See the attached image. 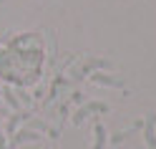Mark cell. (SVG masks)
I'll use <instances>...</instances> for the list:
<instances>
[{"label": "cell", "instance_id": "30bf717a", "mask_svg": "<svg viewBox=\"0 0 156 149\" xmlns=\"http://www.w3.org/2000/svg\"><path fill=\"white\" fill-rule=\"evenodd\" d=\"M0 149H5V136H3V132H0Z\"/></svg>", "mask_w": 156, "mask_h": 149}, {"label": "cell", "instance_id": "8fae6325", "mask_svg": "<svg viewBox=\"0 0 156 149\" xmlns=\"http://www.w3.org/2000/svg\"><path fill=\"white\" fill-rule=\"evenodd\" d=\"M3 41H5V35H0V43H3Z\"/></svg>", "mask_w": 156, "mask_h": 149}, {"label": "cell", "instance_id": "8992f818", "mask_svg": "<svg viewBox=\"0 0 156 149\" xmlns=\"http://www.w3.org/2000/svg\"><path fill=\"white\" fill-rule=\"evenodd\" d=\"M41 139V134L38 132H18L13 136V144H23V142H38Z\"/></svg>", "mask_w": 156, "mask_h": 149}, {"label": "cell", "instance_id": "52a82bcc", "mask_svg": "<svg viewBox=\"0 0 156 149\" xmlns=\"http://www.w3.org/2000/svg\"><path fill=\"white\" fill-rule=\"evenodd\" d=\"M28 116H30L28 111H15V114L10 116V121H8V134H13L15 126H18V121H20V119H28Z\"/></svg>", "mask_w": 156, "mask_h": 149}, {"label": "cell", "instance_id": "ba28073f", "mask_svg": "<svg viewBox=\"0 0 156 149\" xmlns=\"http://www.w3.org/2000/svg\"><path fill=\"white\" fill-rule=\"evenodd\" d=\"M133 129H139V124H133V126H129V129H123V132H116V134L111 136V142H113V144H119V142H123V139L129 136V134L133 132Z\"/></svg>", "mask_w": 156, "mask_h": 149}, {"label": "cell", "instance_id": "7a4b0ae2", "mask_svg": "<svg viewBox=\"0 0 156 149\" xmlns=\"http://www.w3.org/2000/svg\"><path fill=\"white\" fill-rule=\"evenodd\" d=\"M93 68H111V61H103V58H88V61H83L81 66H76L71 71V76L73 78H81L86 73H91Z\"/></svg>", "mask_w": 156, "mask_h": 149}, {"label": "cell", "instance_id": "277c9868", "mask_svg": "<svg viewBox=\"0 0 156 149\" xmlns=\"http://www.w3.org/2000/svg\"><path fill=\"white\" fill-rule=\"evenodd\" d=\"M91 81H93V84H98V86H108V88H123V78H116V76L103 73V71L91 73Z\"/></svg>", "mask_w": 156, "mask_h": 149}, {"label": "cell", "instance_id": "5b68a950", "mask_svg": "<svg viewBox=\"0 0 156 149\" xmlns=\"http://www.w3.org/2000/svg\"><path fill=\"white\" fill-rule=\"evenodd\" d=\"M106 144H108V134H106L101 121H96V126H93V149H103Z\"/></svg>", "mask_w": 156, "mask_h": 149}, {"label": "cell", "instance_id": "6da1fadb", "mask_svg": "<svg viewBox=\"0 0 156 149\" xmlns=\"http://www.w3.org/2000/svg\"><path fill=\"white\" fill-rule=\"evenodd\" d=\"M106 111H108V104H103V101H86L83 106H78V111L73 114V124L81 126L91 114H106Z\"/></svg>", "mask_w": 156, "mask_h": 149}, {"label": "cell", "instance_id": "3957f363", "mask_svg": "<svg viewBox=\"0 0 156 149\" xmlns=\"http://www.w3.org/2000/svg\"><path fill=\"white\" fill-rule=\"evenodd\" d=\"M144 142L146 149H156V114H149L144 119Z\"/></svg>", "mask_w": 156, "mask_h": 149}, {"label": "cell", "instance_id": "9c48e42d", "mask_svg": "<svg viewBox=\"0 0 156 149\" xmlns=\"http://www.w3.org/2000/svg\"><path fill=\"white\" fill-rule=\"evenodd\" d=\"M3 96H5L8 106H13V109H20V104H18V99H15V94L10 91V88H3Z\"/></svg>", "mask_w": 156, "mask_h": 149}, {"label": "cell", "instance_id": "7c38bea8", "mask_svg": "<svg viewBox=\"0 0 156 149\" xmlns=\"http://www.w3.org/2000/svg\"><path fill=\"white\" fill-rule=\"evenodd\" d=\"M0 3H3V0H0Z\"/></svg>", "mask_w": 156, "mask_h": 149}]
</instances>
